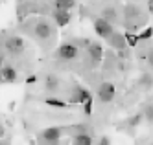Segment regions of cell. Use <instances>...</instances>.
I'll list each match as a JSON object with an SVG mask.
<instances>
[{
    "label": "cell",
    "instance_id": "obj_14",
    "mask_svg": "<svg viewBox=\"0 0 153 145\" xmlns=\"http://www.w3.org/2000/svg\"><path fill=\"white\" fill-rule=\"evenodd\" d=\"M74 6H76V0H56V9L70 11Z\"/></svg>",
    "mask_w": 153,
    "mask_h": 145
},
{
    "label": "cell",
    "instance_id": "obj_23",
    "mask_svg": "<svg viewBox=\"0 0 153 145\" xmlns=\"http://www.w3.org/2000/svg\"><path fill=\"white\" fill-rule=\"evenodd\" d=\"M148 63H149V64L153 66V48H151V50L148 52Z\"/></svg>",
    "mask_w": 153,
    "mask_h": 145
},
{
    "label": "cell",
    "instance_id": "obj_1",
    "mask_svg": "<svg viewBox=\"0 0 153 145\" xmlns=\"http://www.w3.org/2000/svg\"><path fill=\"white\" fill-rule=\"evenodd\" d=\"M94 33L98 37H102V39H107L114 33V28H113V22H109L107 18L100 17V18H96L94 20Z\"/></svg>",
    "mask_w": 153,
    "mask_h": 145
},
{
    "label": "cell",
    "instance_id": "obj_26",
    "mask_svg": "<svg viewBox=\"0 0 153 145\" xmlns=\"http://www.w3.org/2000/svg\"><path fill=\"white\" fill-rule=\"evenodd\" d=\"M2 81H4V79H2V70H0V83H2Z\"/></svg>",
    "mask_w": 153,
    "mask_h": 145
},
{
    "label": "cell",
    "instance_id": "obj_12",
    "mask_svg": "<svg viewBox=\"0 0 153 145\" xmlns=\"http://www.w3.org/2000/svg\"><path fill=\"white\" fill-rule=\"evenodd\" d=\"M72 145H92V138L89 134H83V132H79V134H76L72 138Z\"/></svg>",
    "mask_w": 153,
    "mask_h": 145
},
{
    "label": "cell",
    "instance_id": "obj_19",
    "mask_svg": "<svg viewBox=\"0 0 153 145\" xmlns=\"http://www.w3.org/2000/svg\"><path fill=\"white\" fill-rule=\"evenodd\" d=\"M151 37H153V28H146V29L138 35V40H149Z\"/></svg>",
    "mask_w": 153,
    "mask_h": 145
},
{
    "label": "cell",
    "instance_id": "obj_11",
    "mask_svg": "<svg viewBox=\"0 0 153 145\" xmlns=\"http://www.w3.org/2000/svg\"><path fill=\"white\" fill-rule=\"evenodd\" d=\"M2 79L6 83H15L17 81V70L11 68V66H4L2 68Z\"/></svg>",
    "mask_w": 153,
    "mask_h": 145
},
{
    "label": "cell",
    "instance_id": "obj_2",
    "mask_svg": "<svg viewBox=\"0 0 153 145\" xmlns=\"http://www.w3.org/2000/svg\"><path fill=\"white\" fill-rule=\"evenodd\" d=\"M57 55H59V59L74 61L79 55V48L76 46V44H72V42H65V44H61V46L57 48Z\"/></svg>",
    "mask_w": 153,
    "mask_h": 145
},
{
    "label": "cell",
    "instance_id": "obj_7",
    "mask_svg": "<svg viewBox=\"0 0 153 145\" xmlns=\"http://www.w3.org/2000/svg\"><path fill=\"white\" fill-rule=\"evenodd\" d=\"M41 138L45 140V141H48V143H56L61 138V129L59 127H48V129L42 130Z\"/></svg>",
    "mask_w": 153,
    "mask_h": 145
},
{
    "label": "cell",
    "instance_id": "obj_4",
    "mask_svg": "<svg viewBox=\"0 0 153 145\" xmlns=\"http://www.w3.org/2000/svg\"><path fill=\"white\" fill-rule=\"evenodd\" d=\"M4 46H6V50L11 55H19V53H22V50H24V40L20 37H9Z\"/></svg>",
    "mask_w": 153,
    "mask_h": 145
},
{
    "label": "cell",
    "instance_id": "obj_5",
    "mask_svg": "<svg viewBox=\"0 0 153 145\" xmlns=\"http://www.w3.org/2000/svg\"><path fill=\"white\" fill-rule=\"evenodd\" d=\"M35 37H37L39 40L50 39V37H52V26L48 24V22H45V20L37 22V24H35Z\"/></svg>",
    "mask_w": 153,
    "mask_h": 145
},
{
    "label": "cell",
    "instance_id": "obj_15",
    "mask_svg": "<svg viewBox=\"0 0 153 145\" xmlns=\"http://www.w3.org/2000/svg\"><path fill=\"white\" fill-rule=\"evenodd\" d=\"M46 105L48 107H56V108H67L68 103H65L63 99H57V97H48L46 99Z\"/></svg>",
    "mask_w": 153,
    "mask_h": 145
},
{
    "label": "cell",
    "instance_id": "obj_13",
    "mask_svg": "<svg viewBox=\"0 0 153 145\" xmlns=\"http://www.w3.org/2000/svg\"><path fill=\"white\" fill-rule=\"evenodd\" d=\"M45 85H46V90L48 92H53V90H57V88H59V81H57L56 75H46Z\"/></svg>",
    "mask_w": 153,
    "mask_h": 145
},
{
    "label": "cell",
    "instance_id": "obj_3",
    "mask_svg": "<svg viewBox=\"0 0 153 145\" xmlns=\"http://www.w3.org/2000/svg\"><path fill=\"white\" fill-rule=\"evenodd\" d=\"M114 94H116V88L113 83H102L100 88H98V97H100L102 103H111L114 99Z\"/></svg>",
    "mask_w": 153,
    "mask_h": 145
},
{
    "label": "cell",
    "instance_id": "obj_16",
    "mask_svg": "<svg viewBox=\"0 0 153 145\" xmlns=\"http://www.w3.org/2000/svg\"><path fill=\"white\" fill-rule=\"evenodd\" d=\"M124 37H126L127 46H137V44H138V35H133V33L126 31V33H124Z\"/></svg>",
    "mask_w": 153,
    "mask_h": 145
},
{
    "label": "cell",
    "instance_id": "obj_21",
    "mask_svg": "<svg viewBox=\"0 0 153 145\" xmlns=\"http://www.w3.org/2000/svg\"><path fill=\"white\" fill-rule=\"evenodd\" d=\"M144 118H148L149 121H153V105H149L146 108V112H144Z\"/></svg>",
    "mask_w": 153,
    "mask_h": 145
},
{
    "label": "cell",
    "instance_id": "obj_17",
    "mask_svg": "<svg viewBox=\"0 0 153 145\" xmlns=\"http://www.w3.org/2000/svg\"><path fill=\"white\" fill-rule=\"evenodd\" d=\"M92 105H94V99H92V96H91V97L83 103V110H85V114H87V116H91V114H92Z\"/></svg>",
    "mask_w": 153,
    "mask_h": 145
},
{
    "label": "cell",
    "instance_id": "obj_10",
    "mask_svg": "<svg viewBox=\"0 0 153 145\" xmlns=\"http://www.w3.org/2000/svg\"><path fill=\"white\" fill-rule=\"evenodd\" d=\"M109 42H111V46H113V48H116V50H120V52H122V50L127 46L124 33H113V35L109 37Z\"/></svg>",
    "mask_w": 153,
    "mask_h": 145
},
{
    "label": "cell",
    "instance_id": "obj_8",
    "mask_svg": "<svg viewBox=\"0 0 153 145\" xmlns=\"http://www.w3.org/2000/svg\"><path fill=\"white\" fill-rule=\"evenodd\" d=\"M87 50H89V55H91V59H92L94 64L102 63V59H103V50H102L100 44H98V42H91Z\"/></svg>",
    "mask_w": 153,
    "mask_h": 145
},
{
    "label": "cell",
    "instance_id": "obj_27",
    "mask_svg": "<svg viewBox=\"0 0 153 145\" xmlns=\"http://www.w3.org/2000/svg\"><path fill=\"white\" fill-rule=\"evenodd\" d=\"M151 145H153V143H151Z\"/></svg>",
    "mask_w": 153,
    "mask_h": 145
},
{
    "label": "cell",
    "instance_id": "obj_25",
    "mask_svg": "<svg viewBox=\"0 0 153 145\" xmlns=\"http://www.w3.org/2000/svg\"><path fill=\"white\" fill-rule=\"evenodd\" d=\"M148 7H149V11L153 13V0H148Z\"/></svg>",
    "mask_w": 153,
    "mask_h": 145
},
{
    "label": "cell",
    "instance_id": "obj_20",
    "mask_svg": "<svg viewBox=\"0 0 153 145\" xmlns=\"http://www.w3.org/2000/svg\"><path fill=\"white\" fill-rule=\"evenodd\" d=\"M142 118H144V114H137V116H133V118L129 119V125H131V127H137L140 121H142Z\"/></svg>",
    "mask_w": 153,
    "mask_h": 145
},
{
    "label": "cell",
    "instance_id": "obj_9",
    "mask_svg": "<svg viewBox=\"0 0 153 145\" xmlns=\"http://www.w3.org/2000/svg\"><path fill=\"white\" fill-rule=\"evenodd\" d=\"M89 97H91V92L87 90V88H83V86H78V88L74 90L70 101H72V103H79V105H83Z\"/></svg>",
    "mask_w": 153,
    "mask_h": 145
},
{
    "label": "cell",
    "instance_id": "obj_22",
    "mask_svg": "<svg viewBox=\"0 0 153 145\" xmlns=\"http://www.w3.org/2000/svg\"><path fill=\"white\" fill-rule=\"evenodd\" d=\"M98 145H111V140H109V136H103L102 140H100V143Z\"/></svg>",
    "mask_w": 153,
    "mask_h": 145
},
{
    "label": "cell",
    "instance_id": "obj_24",
    "mask_svg": "<svg viewBox=\"0 0 153 145\" xmlns=\"http://www.w3.org/2000/svg\"><path fill=\"white\" fill-rule=\"evenodd\" d=\"M35 81H37V77H35V75H30L28 79H26V83H35Z\"/></svg>",
    "mask_w": 153,
    "mask_h": 145
},
{
    "label": "cell",
    "instance_id": "obj_6",
    "mask_svg": "<svg viewBox=\"0 0 153 145\" xmlns=\"http://www.w3.org/2000/svg\"><path fill=\"white\" fill-rule=\"evenodd\" d=\"M52 15H53V20H56V24H57L59 28L68 26V22H70V18H72L70 11H65V9H56Z\"/></svg>",
    "mask_w": 153,
    "mask_h": 145
},
{
    "label": "cell",
    "instance_id": "obj_18",
    "mask_svg": "<svg viewBox=\"0 0 153 145\" xmlns=\"http://www.w3.org/2000/svg\"><path fill=\"white\" fill-rule=\"evenodd\" d=\"M103 18H107L109 22H113V20L116 18V11H114L113 7H107V9H103Z\"/></svg>",
    "mask_w": 153,
    "mask_h": 145
}]
</instances>
